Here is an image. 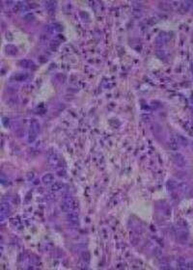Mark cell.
I'll return each mask as SVG.
<instances>
[{
	"label": "cell",
	"mask_w": 193,
	"mask_h": 270,
	"mask_svg": "<svg viewBox=\"0 0 193 270\" xmlns=\"http://www.w3.org/2000/svg\"><path fill=\"white\" fill-rule=\"evenodd\" d=\"M53 180H54V176H53L52 174H50V173L43 175V178H42L43 183H45V184H50V183H52Z\"/></svg>",
	"instance_id": "4"
},
{
	"label": "cell",
	"mask_w": 193,
	"mask_h": 270,
	"mask_svg": "<svg viewBox=\"0 0 193 270\" xmlns=\"http://www.w3.org/2000/svg\"><path fill=\"white\" fill-rule=\"evenodd\" d=\"M40 127H41L40 123L37 120L32 119L30 121V131H31V132L37 134L40 131Z\"/></svg>",
	"instance_id": "2"
},
{
	"label": "cell",
	"mask_w": 193,
	"mask_h": 270,
	"mask_svg": "<svg viewBox=\"0 0 193 270\" xmlns=\"http://www.w3.org/2000/svg\"><path fill=\"white\" fill-rule=\"evenodd\" d=\"M46 8L49 10V11H51V10H53L54 8H55L56 2H54V1H47L46 3Z\"/></svg>",
	"instance_id": "9"
},
{
	"label": "cell",
	"mask_w": 193,
	"mask_h": 270,
	"mask_svg": "<svg viewBox=\"0 0 193 270\" xmlns=\"http://www.w3.org/2000/svg\"><path fill=\"white\" fill-rule=\"evenodd\" d=\"M48 160L52 165H54V166L59 163V159L57 158V154L54 153V151H51L48 153Z\"/></svg>",
	"instance_id": "5"
},
{
	"label": "cell",
	"mask_w": 193,
	"mask_h": 270,
	"mask_svg": "<svg viewBox=\"0 0 193 270\" xmlns=\"http://www.w3.org/2000/svg\"><path fill=\"white\" fill-rule=\"evenodd\" d=\"M19 64L20 67L26 68V69H28V68H32L33 66H35V64H34V63L32 62V61L26 60V59H24V60H20L19 62Z\"/></svg>",
	"instance_id": "6"
},
{
	"label": "cell",
	"mask_w": 193,
	"mask_h": 270,
	"mask_svg": "<svg viewBox=\"0 0 193 270\" xmlns=\"http://www.w3.org/2000/svg\"><path fill=\"white\" fill-rule=\"evenodd\" d=\"M11 211V207H10L9 203L2 202L1 203V214L2 215H8Z\"/></svg>",
	"instance_id": "3"
},
{
	"label": "cell",
	"mask_w": 193,
	"mask_h": 270,
	"mask_svg": "<svg viewBox=\"0 0 193 270\" xmlns=\"http://www.w3.org/2000/svg\"><path fill=\"white\" fill-rule=\"evenodd\" d=\"M67 220L72 226H77L79 224V217L78 214L75 212H68Z\"/></svg>",
	"instance_id": "1"
},
{
	"label": "cell",
	"mask_w": 193,
	"mask_h": 270,
	"mask_svg": "<svg viewBox=\"0 0 193 270\" xmlns=\"http://www.w3.org/2000/svg\"><path fill=\"white\" fill-rule=\"evenodd\" d=\"M62 188H63V183H62V182L56 181V182H54V183L52 184L51 190H52V191H59V190H61Z\"/></svg>",
	"instance_id": "7"
},
{
	"label": "cell",
	"mask_w": 193,
	"mask_h": 270,
	"mask_svg": "<svg viewBox=\"0 0 193 270\" xmlns=\"http://www.w3.org/2000/svg\"><path fill=\"white\" fill-rule=\"evenodd\" d=\"M28 75H27L26 73H19V74H16L15 76H14V78H15L16 81H23L25 80Z\"/></svg>",
	"instance_id": "8"
},
{
	"label": "cell",
	"mask_w": 193,
	"mask_h": 270,
	"mask_svg": "<svg viewBox=\"0 0 193 270\" xmlns=\"http://www.w3.org/2000/svg\"><path fill=\"white\" fill-rule=\"evenodd\" d=\"M58 46H59V43L58 42L50 43V48H51L52 50H56L57 48H58Z\"/></svg>",
	"instance_id": "10"
}]
</instances>
